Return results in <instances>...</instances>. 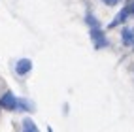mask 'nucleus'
<instances>
[{
    "label": "nucleus",
    "mask_w": 134,
    "mask_h": 132,
    "mask_svg": "<svg viewBox=\"0 0 134 132\" xmlns=\"http://www.w3.org/2000/svg\"><path fill=\"white\" fill-rule=\"evenodd\" d=\"M132 13H134V0H132V2H130L129 6H125L123 10H121L117 15H115V17H113V19H111V23H110L108 26H110V28H115L117 25H123V23H125V21H127L129 17L132 15Z\"/></svg>",
    "instance_id": "nucleus-1"
},
{
    "label": "nucleus",
    "mask_w": 134,
    "mask_h": 132,
    "mask_svg": "<svg viewBox=\"0 0 134 132\" xmlns=\"http://www.w3.org/2000/svg\"><path fill=\"white\" fill-rule=\"evenodd\" d=\"M17 102H19V98H17L12 91H6L2 96H0V108L2 110H10V111L17 110Z\"/></svg>",
    "instance_id": "nucleus-2"
},
{
    "label": "nucleus",
    "mask_w": 134,
    "mask_h": 132,
    "mask_svg": "<svg viewBox=\"0 0 134 132\" xmlns=\"http://www.w3.org/2000/svg\"><path fill=\"white\" fill-rule=\"evenodd\" d=\"M91 40H93V43H94V47L96 49H102V47H106L108 45V38H106V34L102 32V28L100 26H94V28H91Z\"/></svg>",
    "instance_id": "nucleus-3"
},
{
    "label": "nucleus",
    "mask_w": 134,
    "mask_h": 132,
    "mask_svg": "<svg viewBox=\"0 0 134 132\" xmlns=\"http://www.w3.org/2000/svg\"><path fill=\"white\" fill-rule=\"evenodd\" d=\"M30 70H32V60H30V59H19V60H17L15 72L19 74V76H26Z\"/></svg>",
    "instance_id": "nucleus-4"
},
{
    "label": "nucleus",
    "mask_w": 134,
    "mask_h": 132,
    "mask_svg": "<svg viewBox=\"0 0 134 132\" xmlns=\"http://www.w3.org/2000/svg\"><path fill=\"white\" fill-rule=\"evenodd\" d=\"M121 40H123L125 47H134V28L125 26V28L121 30Z\"/></svg>",
    "instance_id": "nucleus-5"
},
{
    "label": "nucleus",
    "mask_w": 134,
    "mask_h": 132,
    "mask_svg": "<svg viewBox=\"0 0 134 132\" xmlns=\"http://www.w3.org/2000/svg\"><path fill=\"white\" fill-rule=\"evenodd\" d=\"M17 110H23V111H29V113H34L36 111V106H34L30 100H25V98H19L17 102Z\"/></svg>",
    "instance_id": "nucleus-6"
},
{
    "label": "nucleus",
    "mask_w": 134,
    "mask_h": 132,
    "mask_svg": "<svg viewBox=\"0 0 134 132\" xmlns=\"http://www.w3.org/2000/svg\"><path fill=\"white\" fill-rule=\"evenodd\" d=\"M23 132H40V130H38V127L34 125V121L30 117H26L23 121Z\"/></svg>",
    "instance_id": "nucleus-7"
},
{
    "label": "nucleus",
    "mask_w": 134,
    "mask_h": 132,
    "mask_svg": "<svg viewBox=\"0 0 134 132\" xmlns=\"http://www.w3.org/2000/svg\"><path fill=\"white\" fill-rule=\"evenodd\" d=\"M85 23H87L89 26H91V28H94V26H100L98 19H96V17H94L93 13H87V15H85Z\"/></svg>",
    "instance_id": "nucleus-8"
},
{
    "label": "nucleus",
    "mask_w": 134,
    "mask_h": 132,
    "mask_svg": "<svg viewBox=\"0 0 134 132\" xmlns=\"http://www.w3.org/2000/svg\"><path fill=\"white\" fill-rule=\"evenodd\" d=\"M102 2H104L106 6H115L117 2H121V0H102Z\"/></svg>",
    "instance_id": "nucleus-9"
},
{
    "label": "nucleus",
    "mask_w": 134,
    "mask_h": 132,
    "mask_svg": "<svg viewBox=\"0 0 134 132\" xmlns=\"http://www.w3.org/2000/svg\"><path fill=\"white\" fill-rule=\"evenodd\" d=\"M47 132H53V128H51V127H49V128H47Z\"/></svg>",
    "instance_id": "nucleus-10"
}]
</instances>
